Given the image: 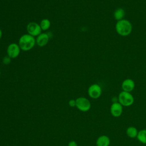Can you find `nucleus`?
<instances>
[{
	"label": "nucleus",
	"instance_id": "obj_17",
	"mask_svg": "<svg viewBox=\"0 0 146 146\" xmlns=\"http://www.w3.org/2000/svg\"><path fill=\"white\" fill-rule=\"evenodd\" d=\"M68 105L71 107H75L76 106V100L74 99L70 100L68 102Z\"/></svg>",
	"mask_w": 146,
	"mask_h": 146
},
{
	"label": "nucleus",
	"instance_id": "obj_1",
	"mask_svg": "<svg viewBox=\"0 0 146 146\" xmlns=\"http://www.w3.org/2000/svg\"><path fill=\"white\" fill-rule=\"evenodd\" d=\"M35 44L36 39L35 37L29 34L22 35L18 40V45L21 50L25 51L31 50Z\"/></svg>",
	"mask_w": 146,
	"mask_h": 146
},
{
	"label": "nucleus",
	"instance_id": "obj_14",
	"mask_svg": "<svg viewBox=\"0 0 146 146\" xmlns=\"http://www.w3.org/2000/svg\"><path fill=\"white\" fill-rule=\"evenodd\" d=\"M136 137L140 143L146 144V129H144L139 131Z\"/></svg>",
	"mask_w": 146,
	"mask_h": 146
},
{
	"label": "nucleus",
	"instance_id": "obj_11",
	"mask_svg": "<svg viewBox=\"0 0 146 146\" xmlns=\"http://www.w3.org/2000/svg\"><path fill=\"white\" fill-rule=\"evenodd\" d=\"M96 146H109L110 144V139L106 135L99 136L96 141Z\"/></svg>",
	"mask_w": 146,
	"mask_h": 146
},
{
	"label": "nucleus",
	"instance_id": "obj_18",
	"mask_svg": "<svg viewBox=\"0 0 146 146\" xmlns=\"http://www.w3.org/2000/svg\"><path fill=\"white\" fill-rule=\"evenodd\" d=\"M68 146H78V144H77L76 141H75L74 140H72V141H71L68 143Z\"/></svg>",
	"mask_w": 146,
	"mask_h": 146
},
{
	"label": "nucleus",
	"instance_id": "obj_20",
	"mask_svg": "<svg viewBox=\"0 0 146 146\" xmlns=\"http://www.w3.org/2000/svg\"><path fill=\"white\" fill-rule=\"evenodd\" d=\"M1 70H0V76H1Z\"/></svg>",
	"mask_w": 146,
	"mask_h": 146
},
{
	"label": "nucleus",
	"instance_id": "obj_15",
	"mask_svg": "<svg viewBox=\"0 0 146 146\" xmlns=\"http://www.w3.org/2000/svg\"><path fill=\"white\" fill-rule=\"evenodd\" d=\"M39 25L40 26V28L42 29V30L43 31H46L48 29H49V28L51 26V22L47 18H44L43 19L41 20Z\"/></svg>",
	"mask_w": 146,
	"mask_h": 146
},
{
	"label": "nucleus",
	"instance_id": "obj_7",
	"mask_svg": "<svg viewBox=\"0 0 146 146\" xmlns=\"http://www.w3.org/2000/svg\"><path fill=\"white\" fill-rule=\"evenodd\" d=\"M88 94L92 99H98L102 95V88L98 84H93L88 88Z\"/></svg>",
	"mask_w": 146,
	"mask_h": 146
},
{
	"label": "nucleus",
	"instance_id": "obj_5",
	"mask_svg": "<svg viewBox=\"0 0 146 146\" xmlns=\"http://www.w3.org/2000/svg\"><path fill=\"white\" fill-rule=\"evenodd\" d=\"M26 29L28 34L34 37L38 36L42 33V31L39 24L34 22L29 23L27 25Z\"/></svg>",
	"mask_w": 146,
	"mask_h": 146
},
{
	"label": "nucleus",
	"instance_id": "obj_13",
	"mask_svg": "<svg viewBox=\"0 0 146 146\" xmlns=\"http://www.w3.org/2000/svg\"><path fill=\"white\" fill-rule=\"evenodd\" d=\"M138 132L139 131H137V129L136 127L131 126V127H129L128 128H127V129L126 130V134L130 138H135L137 137Z\"/></svg>",
	"mask_w": 146,
	"mask_h": 146
},
{
	"label": "nucleus",
	"instance_id": "obj_10",
	"mask_svg": "<svg viewBox=\"0 0 146 146\" xmlns=\"http://www.w3.org/2000/svg\"><path fill=\"white\" fill-rule=\"evenodd\" d=\"M135 83L134 81L129 78L125 79L121 83V88L123 91L128 92L132 91L135 88Z\"/></svg>",
	"mask_w": 146,
	"mask_h": 146
},
{
	"label": "nucleus",
	"instance_id": "obj_3",
	"mask_svg": "<svg viewBox=\"0 0 146 146\" xmlns=\"http://www.w3.org/2000/svg\"><path fill=\"white\" fill-rule=\"evenodd\" d=\"M118 102L124 107H129L133 104L134 98L131 92L121 91L118 96Z\"/></svg>",
	"mask_w": 146,
	"mask_h": 146
},
{
	"label": "nucleus",
	"instance_id": "obj_8",
	"mask_svg": "<svg viewBox=\"0 0 146 146\" xmlns=\"http://www.w3.org/2000/svg\"><path fill=\"white\" fill-rule=\"evenodd\" d=\"M123 106L119 102H113L110 107L111 115L115 117H119L123 113Z\"/></svg>",
	"mask_w": 146,
	"mask_h": 146
},
{
	"label": "nucleus",
	"instance_id": "obj_12",
	"mask_svg": "<svg viewBox=\"0 0 146 146\" xmlns=\"http://www.w3.org/2000/svg\"><path fill=\"white\" fill-rule=\"evenodd\" d=\"M125 16L124 10L122 8H117L116 9L113 13V17L117 21H120L124 19Z\"/></svg>",
	"mask_w": 146,
	"mask_h": 146
},
{
	"label": "nucleus",
	"instance_id": "obj_19",
	"mask_svg": "<svg viewBox=\"0 0 146 146\" xmlns=\"http://www.w3.org/2000/svg\"><path fill=\"white\" fill-rule=\"evenodd\" d=\"M2 37V30L0 29V40L1 39Z\"/></svg>",
	"mask_w": 146,
	"mask_h": 146
},
{
	"label": "nucleus",
	"instance_id": "obj_16",
	"mask_svg": "<svg viewBox=\"0 0 146 146\" xmlns=\"http://www.w3.org/2000/svg\"><path fill=\"white\" fill-rule=\"evenodd\" d=\"M11 58H10L9 56H5L2 59V62L5 65H8L11 63Z\"/></svg>",
	"mask_w": 146,
	"mask_h": 146
},
{
	"label": "nucleus",
	"instance_id": "obj_2",
	"mask_svg": "<svg viewBox=\"0 0 146 146\" xmlns=\"http://www.w3.org/2000/svg\"><path fill=\"white\" fill-rule=\"evenodd\" d=\"M115 29L119 35L122 36H126L131 33L132 25L129 21L123 19L117 21L115 25Z\"/></svg>",
	"mask_w": 146,
	"mask_h": 146
},
{
	"label": "nucleus",
	"instance_id": "obj_6",
	"mask_svg": "<svg viewBox=\"0 0 146 146\" xmlns=\"http://www.w3.org/2000/svg\"><path fill=\"white\" fill-rule=\"evenodd\" d=\"M21 52V48L18 45L15 43H10L7 48V55L11 59L17 58Z\"/></svg>",
	"mask_w": 146,
	"mask_h": 146
},
{
	"label": "nucleus",
	"instance_id": "obj_9",
	"mask_svg": "<svg viewBox=\"0 0 146 146\" xmlns=\"http://www.w3.org/2000/svg\"><path fill=\"white\" fill-rule=\"evenodd\" d=\"M36 44L39 47H44L47 44L49 39L50 36L48 33H42L38 36H36Z\"/></svg>",
	"mask_w": 146,
	"mask_h": 146
},
{
	"label": "nucleus",
	"instance_id": "obj_4",
	"mask_svg": "<svg viewBox=\"0 0 146 146\" xmlns=\"http://www.w3.org/2000/svg\"><path fill=\"white\" fill-rule=\"evenodd\" d=\"M76 108L82 112H87L91 108V103L90 100L84 97H79L76 100Z\"/></svg>",
	"mask_w": 146,
	"mask_h": 146
}]
</instances>
